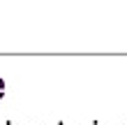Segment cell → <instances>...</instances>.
Instances as JSON below:
<instances>
[{
	"instance_id": "obj_1",
	"label": "cell",
	"mask_w": 127,
	"mask_h": 125,
	"mask_svg": "<svg viewBox=\"0 0 127 125\" xmlns=\"http://www.w3.org/2000/svg\"><path fill=\"white\" fill-rule=\"evenodd\" d=\"M2 88H5V81L0 79V97H2Z\"/></svg>"
}]
</instances>
